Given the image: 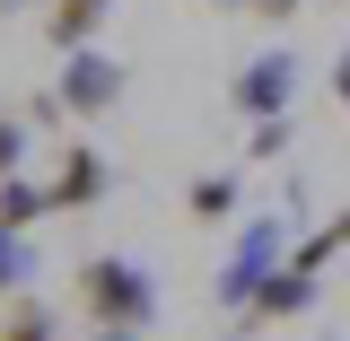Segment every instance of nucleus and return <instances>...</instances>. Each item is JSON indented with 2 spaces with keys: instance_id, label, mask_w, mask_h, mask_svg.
<instances>
[{
  "instance_id": "nucleus-1",
  "label": "nucleus",
  "mask_w": 350,
  "mask_h": 341,
  "mask_svg": "<svg viewBox=\"0 0 350 341\" xmlns=\"http://www.w3.org/2000/svg\"><path fill=\"white\" fill-rule=\"evenodd\" d=\"M79 298H88V315H96L105 333H131V324L149 315V280H140L131 262H88V271H79Z\"/></svg>"
},
{
  "instance_id": "nucleus-2",
  "label": "nucleus",
  "mask_w": 350,
  "mask_h": 341,
  "mask_svg": "<svg viewBox=\"0 0 350 341\" xmlns=\"http://www.w3.org/2000/svg\"><path fill=\"white\" fill-rule=\"evenodd\" d=\"M105 96H114V70L79 44V53H70V79H62V105H70V114H105Z\"/></svg>"
},
{
  "instance_id": "nucleus-3",
  "label": "nucleus",
  "mask_w": 350,
  "mask_h": 341,
  "mask_svg": "<svg viewBox=\"0 0 350 341\" xmlns=\"http://www.w3.org/2000/svg\"><path fill=\"white\" fill-rule=\"evenodd\" d=\"M105 193V167H96V149H70L62 158V175H53V210H88Z\"/></svg>"
},
{
  "instance_id": "nucleus-4",
  "label": "nucleus",
  "mask_w": 350,
  "mask_h": 341,
  "mask_svg": "<svg viewBox=\"0 0 350 341\" xmlns=\"http://www.w3.org/2000/svg\"><path fill=\"white\" fill-rule=\"evenodd\" d=\"M96 18H105V0H53V9H44V36L62 44V53H79Z\"/></svg>"
},
{
  "instance_id": "nucleus-5",
  "label": "nucleus",
  "mask_w": 350,
  "mask_h": 341,
  "mask_svg": "<svg viewBox=\"0 0 350 341\" xmlns=\"http://www.w3.org/2000/svg\"><path fill=\"white\" fill-rule=\"evenodd\" d=\"M36 210H53V184H18V175H9V184H0V236H18Z\"/></svg>"
},
{
  "instance_id": "nucleus-6",
  "label": "nucleus",
  "mask_w": 350,
  "mask_h": 341,
  "mask_svg": "<svg viewBox=\"0 0 350 341\" xmlns=\"http://www.w3.org/2000/svg\"><path fill=\"white\" fill-rule=\"evenodd\" d=\"M280 96H289V62L271 53L254 79H237V105H254V114H280Z\"/></svg>"
},
{
  "instance_id": "nucleus-7",
  "label": "nucleus",
  "mask_w": 350,
  "mask_h": 341,
  "mask_svg": "<svg viewBox=\"0 0 350 341\" xmlns=\"http://www.w3.org/2000/svg\"><path fill=\"white\" fill-rule=\"evenodd\" d=\"M306 289H315V271L289 262L280 280H262V289H254V315H289V306H306Z\"/></svg>"
},
{
  "instance_id": "nucleus-8",
  "label": "nucleus",
  "mask_w": 350,
  "mask_h": 341,
  "mask_svg": "<svg viewBox=\"0 0 350 341\" xmlns=\"http://www.w3.org/2000/svg\"><path fill=\"white\" fill-rule=\"evenodd\" d=\"M0 341H53V315H44L36 298H18L9 315H0Z\"/></svg>"
},
{
  "instance_id": "nucleus-9",
  "label": "nucleus",
  "mask_w": 350,
  "mask_h": 341,
  "mask_svg": "<svg viewBox=\"0 0 350 341\" xmlns=\"http://www.w3.org/2000/svg\"><path fill=\"white\" fill-rule=\"evenodd\" d=\"M237 210V175H202L193 184V219H228Z\"/></svg>"
},
{
  "instance_id": "nucleus-10",
  "label": "nucleus",
  "mask_w": 350,
  "mask_h": 341,
  "mask_svg": "<svg viewBox=\"0 0 350 341\" xmlns=\"http://www.w3.org/2000/svg\"><path fill=\"white\" fill-rule=\"evenodd\" d=\"M9 158H18V123H0V167H9Z\"/></svg>"
},
{
  "instance_id": "nucleus-11",
  "label": "nucleus",
  "mask_w": 350,
  "mask_h": 341,
  "mask_svg": "<svg viewBox=\"0 0 350 341\" xmlns=\"http://www.w3.org/2000/svg\"><path fill=\"white\" fill-rule=\"evenodd\" d=\"M254 9H262V18H289V9H298V0H254Z\"/></svg>"
},
{
  "instance_id": "nucleus-12",
  "label": "nucleus",
  "mask_w": 350,
  "mask_h": 341,
  "mask_svg": "<svg viewBox=\"0 0 350 341\" xmlns=\"http://www.w3.org/2000/svg\"><path fill=\"white\" fill-rule=\"evenodd\" d=\"M333 87H342V105H350V53H342V70H333Z\"/></svg>"
}]
</instances>
